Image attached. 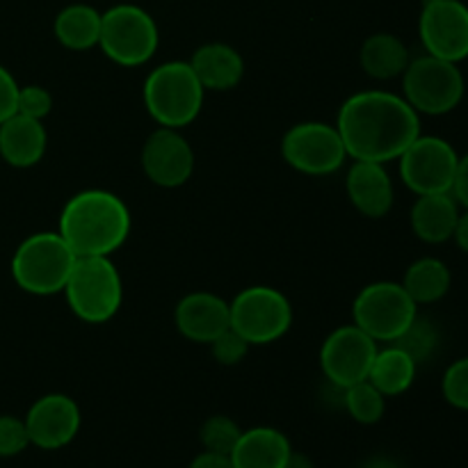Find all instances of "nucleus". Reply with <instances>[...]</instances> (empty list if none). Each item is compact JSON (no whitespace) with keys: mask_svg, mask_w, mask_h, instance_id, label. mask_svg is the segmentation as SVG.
I'll return each instance as SVG.
<instances>
[{"mask_svg":"<svg viewBox=\"0 0 468 468\" xmlns=\"http://www.w3.org/2000/svg\"><path fill=\"white\" fill-rule=\"evenodd\" d=\"M30 446L41 451H59L76 439L80 430V407L67 393H48L32 402L26 414Z\"/></svg>","mask_w":468,"mask_h":468,"instance_id":"nucleus-15","label":"nucleus"},{"mask_svg":"<svg viewBox=\"0 0 468 468\" xmlns=\"http://www.w3.org/2000/svg\"><path fill=\"white\" fill-rule=\"evenodd\" d=\"M206 90L192 71L190 62H163L146 76L142 87L146 112L158 126L181 128L190 126L201 112Z\"/></svg>","mask_w":468,"mask_h":468,"instance_id":"nucleus-3","label":"nucleus"},{"mask_svg":"<svg viewBox=\"0 0 468 468\" xmlns=\"http://www.w3.org/2000/svg\"><path fill=\"white\" fill-rule=\"evenodd\" d=\"M131 210L114 192L82 190L64 204L58 233L78 259L112 256L131 233Z\"/></svg>","mask_w":468,"mask_h":468,"instance_id":"nucleus-2","label":"nucleus"},{"mask_svg":"<svg viewBox=\"0 0 468 468\" xmlns=\"http://www.w3.org/2000/svg\"><path fill=\"white\" fill-rule=\"evenodd\" d=\"M451 195L455 197L457 204L462 208L468 210V154L460 155V163H457V172H455V181H452Z\"/></svg>","mask_w":468,"mask_h":468,"instance_id":"nucleus-34","label":"nucleus"},{"mask_svg":"<svg viewBox=\"0 0 468 468\" xmlns=\"http://www.w3.org/2000/svg\"><path fill=\"white\" fill-rule=\"evenodd\" d=\"M419 35L428 55L455 64L464 62L468 58V5L462 0H425Z\"/></svg>","mask_w":468,"mask_h":468,"instance_id":"nucleus-13","label":"nucleus"},{"mask_svg":"<svg viewBox=\"0 0 468 468\" xmlns=\"http://www.w3.org/2000/svg\"><path fill=\"white\" fill-rule=\"evenodd\" d=\"M452 240L457 242V247H460L462 251H466V254H468V210L466 208H462L460 218H457Z\"/></svg>","mask_w":468,"mask_h":468,"instance_id":"nucleus-36","label":"nucleus"},{"mask_svg":"<svg viewBox=\"0 0 468 468\" xmlns=\"http://www.w3.org/2000/svg\"><path fill=\"white\" fill-rule=\"evenodd\" d=\"M366 468H398V466L393 464L391 460H382V457H379V460H373Z\"/></svg>","mask_w":468,"mask_h":468,"instance_id":"nucleus-38","label":"nucleus"},{"mask_svg":"<svg viewBox=\"0 0 468 468\" xmlns=\"http://www.w3.org/2000/svg\"><path fill=\"white\" fill-rule=\"evenodd\" d=\"M187 62L206 91H229L240 85L245 76L242 55L222 41L199 46Z\"/></svg>","mask_w":468,"mask_h":468,"instance_id":"nucleus-19","label":"nucleus"},{"mask_svg":"<svg viewBox=\"0 0 468 468\" xmlns=\"http://www.w3.org/2000/svg\"><path fill=\"white\" fill-rule=\"evenodd\" d=\"M419 315V304L402 283L375 282L361 288L352 304V324L378 343H393Z\"/></svg>","mask_w":468,"mask_h":468,"instance_id":"nucleus-9","label":"nucleus"},{"mask_svg":"<svg viewBox=\"0 0 468 468\" xmlns=\"http://www.w3.org/2000/svg\"><path fill=\"white\" fill-rule=\"evenodd\" d=\"M283 468H314V462L309 460L306 455H302V452H291V457H288V462L283 464Z\"/></svg>","mask_w":468,"mask_h":468,"instance_id":"nucleus-37","label":"nucleus"},{"mask_svg":"<svg viewBox=\"0 0 468 468\" xmlns=\"http://www.w3.org/2000/svg\"><path fill=\"white\" fill-rule=\"evenodd\" d=\"M282 158L306 176H329L346 165L347 151L336 123L302 122L283 135Z\"/></svg>","mask_w":468,"mask_h":468,"instance_id":"nucleus-10","label":"nucleus"},{"mask_svg":"<svg viewBox=\"0 0 468 468\" xmlns=\"http://www.w3.org/2000/svg\"><path fill=\"white\" fill-rule=\"evenodd\" d=\"M62 292L76 318L103 324L122 309L123 282L110 256H85L76 259Z\"/></svg>","mask_w":468,"mask_h":468,"instance_id":"nucleus-5","label":"nucleus"},{"mask_svg":"<svg viewBox=\"0 0 468 468\" xmlns=\"http://www.w3.org/2000/svg\"><path fill=\"white\" fill-rule=\"evenodd\" d=\"M291 452L292 446L282 430L259 425V428L242 430L229 457L233 468H283Z\"/></svg>","mask_w":468,"mask_h":468,"instance_id":"nucleus-21","label":"nucleus"},{"mask_svg":"<svg viewBox=\"0 0 468 468\" xmlns=\"http://www.w3.org/2000/svg\"><path fill=\"white\" fill-rule=\"evenodd\" d=\"M336 128L346 144L347 158L368 163H391L420 135V114L387 90H366L352 94L341 105Z\"/></svg>","mask_w":468,"mask_h":468,"instance_id":"nucleus-1","label":"nucleus"},{"mask_svg":"<svg viewBox=\"0 0 468 468\" xmlns=\"http://www.w3.org/2000/svg\"><path fill=\"white\" fill-rule=\"evenodd\" d=\"M53 110V94L41 85H26L18 87V99H16V112L23 117L39 119L44 122Z\"/></svg>","mask_w":468,"mask_h":468,"instance_id":"nucleus-30","label":"nucleus"},{"mask_svg":"<svg viewBox=\"0 0 468 468\" xmlns=\"http://www.w3.org/2000/svg\"><path fill=\"white\" fill-rule=\"evenodd\" d=\"M242 430L240 425L236 423L229 416H210L206 419V423L201 425V446L208 452H218V455H231V451L236 448L238 439H240Z\"/></svg>","mask_w":468,"mask_h":468,"instance_id":"nucleus-28","label":"nucleus"},{"mask_svg":"<svg viewBox=\"0 0 468 468\" xmlns=\"http://www.w3.org/2000/svg\"><path fill=\"white\" fill-rule=\"evenodd\" d=\"M48 149V133L39 119L12 114L0 123V158L16 169L35 167Z\"/></svg>","mask_w":468,"mask_h":468,"instance_id":"nucleus-18","label":"nucleus"},{"mask_svg":"<svg viewBox=\"0 0 468 468\" xmlns=\"http://www.w3.org/2000/svg\"><path fill=\"white\" fill-rule=\"evenodd\" d=\"M378 350L379 343L356 324H343L324 338L320 347V368L332 387L347 388L368 379Z\"/></svg>","mask_w":468,"mask_h":468,"instance_id":"nucleus-12","label":"nucleus"},{"mask_svg":"<svg viewBox=\"0 0 468 468\" xmlns=\"http://www.w3.org/2000/svg\"><path fill=\"white\" fill-rule=\"evenodd\" d=\"M250 343L236 332V329L229 327L227 332L219 334L213 343H210V352H213V359L219 366H238L250 352Z\"/></svg>","mask_w":468,"mask_h":468,"instance_id":"nucleus-32","label":"nucleus"},{"mask_svg":"<svg viewBox=\"0 0 468 468\" xmlns=\"http://www.w3.org/2000/svg\"><path fill=\"white\" fill-rule=\"evenodd\" d=\"M416 370H419V364L405 350L388 343L387 347H379L375 355L368 382L387 398H396L410 391L416 379Z\"/></svg>","mask_w":468,"mask_h":468,"instance_id":"nucleus-24","label":"nucleus"},{"mask_svg":"<svg viewBox=\"0 0 468 468\" xmlns=\"http://www.w3.org/2000/svg\"><path fill=\"white\" fill-rule=\"evenodd\" d=\"M231 329L250 346H270L288 334L292 324V304L272 286L242 288L229 302Z\"/></svg>","mask_w":468,"mask_h":468,"instance_id":"nucleus-8","label":"nucleus"},{"mask_svg":"<svg viewBox=\"0 0 468 468\" xmlns=\"http://www.w3.org/2000/svg\"><path fill=\"white\" fill-rule=\"evenodd\" d=\"M30 446L26 420L16 416H0V457H16Z\"/></svg>","mask_w":468,"mask_h":468,"instance_id":"nucleus-31","label":"nucleus"},{"mask_svg":"<svg viewBox=\"0 0 468 468\" xmlns=\"http://www.w3.org/2000/svg\"><path fill=\"white\" fill-rule=\"evenodd\" d=\"M400 178L416 197L451 192L460 154L448 140L420 133L398 158Z\"/></svg>","mask_w":468,"mask_h":468,"instance_id":"nucleus-11","label":"nucleus"},{"mask_svg":"<svg viewBox=\"0 0 468 468\" xmlns=\"http://www.w3.org/2000/svg\"><path fill=\"white\" fill-rule=\"evenodd\" d=\"M343 391V407L347 414L361 425H375L382 420L387 411V396L379 388H375L368 379L356 382L352 387L341 388Z\"/></svg>","mask_w":468,"mask_h":468,"instance_id":"nucleus-26","label":"nucleus"},{"mask_svg":"<svg viewBox=\"0 0 468 468\" xmlns=\"http://www.w3.org/2000/svg\"><path fill=\"white\" fill-rule=\"evenodd\" d=\"M402 288L416 304H434L443 300L452 286L451 268L437 256H423L407 268Z\"/></svg>","mask_w":468,"mask_h":468,"instance_id":"nucleus-25","label":"nucleus"},{"mask_svg":"<svg viewBox=\"0 0 468 468\" xmlns=\"http://www.w3.org/2000/svg\"><path fill=\"white\" fill-rule=\"evenodd\" d=\"M410 50L405 41L393 32H375L361 44L359 62L366 76L373 80H393L405 73L410 64Z\"/></svg>","mask_w":468,"mask_h":468,"instance_id":"nucleus-22","label":"nucleus"},{"mask_svg":"<svg viewBox=\"0 0 468 468\" xmlns=\"http://www.w3.org/2000/svg\"><path fill=\"white\" fill-rule=\"evenodd\" d=\"M346 190L352 206L370 219L387 218L396 201V187L382 163L355 160L347 169Z\"/></svg>","mask_w":468,"mask_h":468,"instance_id":"nucleus-17","label":"nucleus"},{"mask_svg":"<svg viewBox=\"0 0 468 468\" xmlns=\"http://www.w3.org/2000/svg\"><path fill=\"white\" fill-rule=\"evenodd\" d=\"M76 259L58 231L32 233L14 251L12 279L27 295H58L67 286Z\"/></svg>","mask_w":468,"mask_h":468,"instance_id":"nucleus-4","label":"nucleus"},{"mask_svg":"<svg viewBox=\"0 0 468 468\" xmlns=\"http://www.w3.org/2000/svg\"><path fill=\"white\" fill-rule=\"evenodd\" d=\"M142 172L154 186L174 190L190 181L195 172V151L176 128L158 126L142 146Z\"/></svg>","mask_w":468,"mask_h":468,"instance_id":"nucleus-14","label":"nucleus"},{"mask_svg":"<svg viewBox=\"0 0 468 468\" xmlns=\"http://www.w3.org/2000/svg\"><path fill=\"white\" fill-rule=\"evenodd\" d=\"M402 99L419 114L441 117L462 103L466 91L464 73L460 64L434 55L410 59L402 73Z\"/></svg>","mask_w":468,"mask_h":468,"instance_id":"nucleus-7","label":"nucleus"},{"mask_svg":"<svg viewBox=\"0 0 468 468\" xmlns=\"http://www.w3.org/2000/svg\"><path fill=\"white\" fill-rule=\"evenodd\" d=\"M393 346H398L400 350H405L416 364H425L430 361V356L437 352L439 347V329L434 327L432 320L428 318H420L416 315L414 323L400 334V336L393 341Z\"/></svg>","mask_w":468,"mask_h":468,"instance_id":"nucleus-27","label":"nucleus"},{"mask_svg":"<svg viewBox=\"0 0 468 468\" xmlns=\"http://www.w3.org/2000/svg\"><path fill=\"white\" fill-rule=\"evenodd\" d=\"M441 393L448 405L468 411V356L448 366L441 379Z\"/></svg>","mask_w":468,"mask_h":468,"instance_id":"nucleus-29","label":"nucleus"},{"mask_svg":"<svg viewBox=\"0 0 468 468\" xmlns=\"http://www.w3.org/2000/svg\"><path fill=\"white\" fill-rule=\"evenodd\" d=\"M18 82L16 78L9 73V69H5L0 64V123L5 119H9L12 114H16V99H18Z\"/></svg>","mask_w":468,"mask_h":468,"instance_id":"nucleus-33","label":"nucleus"},{"mask_svg":"<svg viewBox=\"0 0 468 468\" xmlns=\"http://www.w3.org/2000/svg\"><path fill=\"white\" fill-rule=\"evenodd\" d=\"M187 468H233V464L229 455H218V452L204 451L201 455H197L195 460L190 462Z\"/></svg>","mask_w":468,"mask_h":468,"instance_id":"nucleus-35","label":"nucleus"},{"mask_svg":"<svg viewBox=\"0 0 468 468\" xmlns=\"http://www.w3.org/2000/svg\"><path fill=\"white\" fill-rule=\"evenodd\" d=\"M174 324L187 341L210 346L219 334L231 327L229 302L208 291L190 292L178 300L174 309Z\"/></svg>","mask_w":468,"mask_h":468,"instance_id":"nucleus-16","label":"nucleus"},{"mask_svg":"<svg viewBox=\"0 0 468 468\" xmlns=\"http://www.w3.org/2000/svg\"><path fill=\"white\" fill-rule=\"evenodd\" d=\"M158 46V23L140 5H112L101 16L99 48L119 67H142L154 58Z\"/></svg>","mask_w":468,"mask_h":468,"instance_id":"nucleus-6","label":"nucleus"},{"mask_svg":"<svg viewBox=\"0 0 468 468\" xmlns=\"http://www.w3.org/2000/svg\"><path fill=\"white\" fill-rule=\"evenodd\" d=\"M460 213L462 206L457 204L451 192L420 195L411 206V231L425 245H443V242L452 240Z\"/></svg>","mask_w":468,"mask_h":468,"instance_id":"nucleus-20","label":"nucleus"},{"mask_svg":"<svg viewBox=\"0 0 468 468\" xmlns=\"http://www.w3.org/2000/svg\"><path fill=\"white\" fill-rule=\"evenodd\" d=\"M101 16H103V12H99V9L91 7V5H67V7L59 9L58 16H55V39H58L64 48L76 50V53L96 48L101 37Z\"/></svg>","mask_w":468,"mask_h":468,"instance_id":"nucleus-23","label":"nucleus"}]
</instances>
